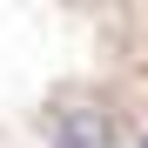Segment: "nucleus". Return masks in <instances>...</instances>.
Segmentation results:
<instances>
[{
    "instance_id": "f257e3e1",
    "label": "nucleus",
    "mask_w": 148,
    "mask_h": 148,
    "mask_svg": "<svg viewBox=\"0 0 148 148\" xmlns=\"http://www.w3.org/2000/svg\"><path fill=\"white\" fill-rule=\"evenodd\" d=\"M47 141H54V148H114L108 101H61L54 121H47Z\"/></svg>"
},
{
    "instance_id": "f03ea898",
    "label": "nucleus",
    "mask_w": 148,
    "mask_h": 148,
    "mask_svg": "<svg viewBox=\"0 0 148 148\" xmlns=\"http://www.w3.org/2000/svg\"><path fill=\"white\" fill-rule=\"evenodd\" d=\"M135 148H148V135H141V141H135Z\"/></svg>"
}]
</instances>
